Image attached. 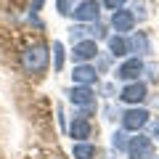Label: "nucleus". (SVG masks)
I'll return each instance as SVG.
<instances>
[{"label":"nucleus","instance_id":"nucleus-1","mask_svg":"<svg viewBox=\"0 0 159 159\" xmlns=\"http://www.w3.org/2000/svg\"><path fill=\"white\" fill-rule=\"evenodd\" d=\"M21 64L24 69H27L29 74H43L48 69V64H51V53H48L45 45H29L27 51L21 53Z\"/></svg>","mask_w":159,"mask_h":159},{"label":"nucleus","instance_id":"nucleus-2","mask_svg":"<svg viewBox=\"0 0 159 159\" xmlns=\"http://www.w3.org/2000/svg\"><path fill=\"white\" fill-rule=\"evenodd\" d=\"M127 154H130V159H154V143H151V138L138 133L135 138L127 141Z\"/></svg>","mask_w":159,"mask_h":159},{"label":"nucleus","instance_id":"nucleus-3","mask_svg":"<svg viewBox=\"0 0 159 159\" xmlns=\"http://www.w3.org/2000/svg\"><path fill=\"white\" fill-rule=\"evenodd\" d=\"M148 125V111L143 106H133L122 114V130H130V133H138Z\"/></svg>","mask_w":159,"mask_h":159},{"label":"nucleus","instance_id":"nucleus-4","mask_svg":"<svg viewBox=\"0 0 159 159\" xmlns=\"http://www.w3.org/2000/svg\"><path fill=\"white\" fill-rule=\"evenodd\" d=\"M98 13H101V3L98 0H85V3L74 6L72 16L77 21H98Z\"/></svg>","mask_w":159,"mask_h":159},{"label":"nucleus","instance_id":"nucleus-5","mask_svg":"<svg viewBox=\"0 0 159 159\" xmlns=\"http://www.w3.org/2000/svg\"><path fill=\"white\" fill-rule=\"evenodd\" d=\"M141 74H143V61L138 56L135 58H127V61L117 69V80H125V82H135Z\"/></svg>","mask_w":159,"mask_h":159},{"label":"nucleus","instance_id":"nucleus-6","mask_svg":"<svg viewBox=\"0 0 159 159\" xmlns=\"http://www.w3.org/2000/svg\"><path fill=\"white\" fill-rule=\"evenodd\" d=\"M146 98V85L143 82H127L125 88H122V93H119V101H125V103H133V106H138V103Z\"/></svg>","mask_w":159,"mask_h":159},{"label":"nucleus","instance_id":"nucleus-7","mask_svg":"<svg viewBox=\"0 0 159 159\" xmlns=\"http://www.w3.org/2000/svg\"><path fill=\"white\" fill-rule=\"evenodd\" d=\"M69 101H72L74 106L93 109V103H96V96H93V90H90L88 85H74L72 90H69Z\"/></svg>","mask_w":159,"mask_h":159},{"label":"nucleus","instance_id":"nucleus-8","mask_svg":"<svg viewBox=\"0 0 159 159\" xmlns=\"http://www.w3.org/2000/svg\"><path fill=\"white\" fill-rule=\"evenodd\" d=\"M72 56H74V61H80V64H85V61H90V58H96V56H98L96 40H80V43H74Z\"/></svg>","mask_w":159,"mask_h":159},{"label":"nucleus","instance_id":"nucleus-9","mask_svg":"<svg viewBox=\"0 0 159 159\" xmlns=\"http://www.w3.org/2000/svg\"><path fill=\"white\" fill-rule=\"evenodd\" d=\"M111 27L117 29V34L133 32V27H135V16H133V11H122V8H117L114 16H111Z\"/></svg>","mask_w":159,"mask_h":159},{"label":"nucleus","instance_id":"nucleus-10","mask_svg":"<svg viewBox=\"0 0 159 159\" xmlns=\"http://www.w3.org/2000/svg\"><path fill=\"white\" fill-rule=\"evenodd\" d=\"M72 80H74V85H88V88H90L93 82L98 80V72L93 66H88V64H80V66H74Z\"/></svg>","mask_w":159,"mask_h":159},{"label":"nucleus","instance_id":"nucleus-11","mask_svg":"<svg viewBox=\"0 0 159 159\" xmlns=\"http://www.w3.org/2000/svg\"><path fill=\"white\" fill-rule=\"evenodd\" d=\"M69 135H72L77 143L88 141V138H90V122H88L85 117H74L72 127H69Z\"/></svg>","mask_w":159,"mask_h":159},{"label":"nucleus","instance_id":"nucleus-12","mask_svg":"<svg viewBox=\"0 0 159 159\" xmlns=\"http://www.w3.org/2000/svg\"><path fill=\"white\" fill-rule=\"evenodd\" d=\"M127 48H130V51H135L138 56H146V53H151L148 34H146V32H135V34H133V40L127 43Z\"/></svg>","mask_w":159,"mask_h":159},{"label":"nucleus","instance_id":"nucleus-13","mask_svg":"<svg viewBox=\"0 0 159 159\" xmlns=\"http://www.w3.org/2000/svg\"><path fill=\"white\" fill-rule=\"evenodd\" d=\"M109 51H111V56H125L130 48H127V40L122 34H111L109 37Z\"/></svg>","mask_w":159,"mask_h":159},{"label":"nucleus","instance_id":"nucleus-14","mask_svg":"<svg viewBox=\"0 0 159 159\" xmlns=\"http://www.w3.org/2000/svg\"><path fill=\"white\" fill-rule=\"evenodd\" d=\"M72 154H74V159H93L96 157V148L90 146V143H74V148H72Z\"/></svg>","mask_w":159,"mask_h":159},{"label":"nucleus","instance_id":"nucleus-15","mask_svg":"<svg viewBox=\"0 0 159 159\" xmlns=\"http://www.w3.org/2000/svg\"><path fill=\"white\" fill-rule=\"evenodd\" d=\"M64 66V45L61 43H53V69H61Z\"/></svg>","mask_w":159,"mask_h":159},{"label":"nucleus","instance_id":"nucleus-16","mask_svg":"<svg viewBox=\"0 0 159 159\" xmlns=\"http://www.w3.org/2000/svg\"><path fill=\"white\" fill-rule=\"evenodd\" d=\"M111 146L117 148V151H127V138H125V133H114V135H111Z\"/></svg>","mask_w":159,"mask_h":159},{"label":"nucleus","instance_id":"nucleus-17","mask_svg":"<svg viewBox=\"0 0 159 159\" xmlns=\"http://www.w3.org/2000/svg\"><path fill=\"white\" fill-rule=\"evenodd\" d=\"M56 8H58L61 16H69L74 11V0H56Z\"/></svg>","mask_w":159,"mask_h":159},{"label":"nucleus","instance_id":"nucleus-18","mask_svg":"<svg viewBox=\"0 0 159 159\" xmlns=\"http://www.w3.org/2000/svg\"><path fill=\"white\" fill-rule=\"evenodd\" d=\"M69 32H72V40H77V43H80V40L85 37V34L90 32V29H85V27H72V29H69Z\"/></svg>","mask_w":159,"mask_h":159},{"label":"nucleus","instance_id":"nucleus-19","mask_svg":"<svg viewBox=\"0 0 159 159\" xmlns=\"http://www.w3.org/2000/svg\"><path fill=\"white\" fill-rule=\"evenodd\" d=\"M133 16L146 19V11H143V0H135V3H133Z\"/></svg>","mask_w":159,"mask_h":159},{"label":"nucleus","instance_id":"nucleus-20","mask_svg":"<svg viewBox=\"0 0 159 159\" xmlns=\"http://www.w3.org/2000/svg\"><path fill=\"white\" fill-rule=\"evenodd\" d=\"M125 3H127V0H103V6H106L109 11H117V8H122Z\"/></svg>","mask_w":159,"mask_h":159},{"label":"nucleus","instance_id":"nucleus-21","mask_svg":"<svg viewBox=\"0 0 159 159\" xmlns=\"http://www.w3.org/2000/svg\"><path fill=\"white\" fill-rule=\"evenodd\" d=\"M43 3H45V0H32V13H37L40 8H43Z\"/></svg>","mask_w":159,"mask_h":159}]
</instances>
